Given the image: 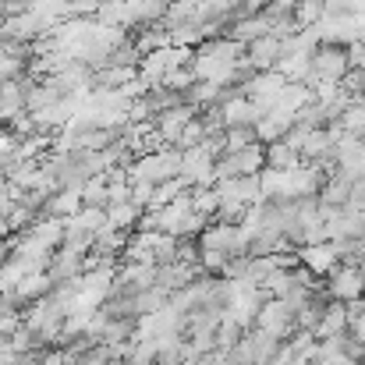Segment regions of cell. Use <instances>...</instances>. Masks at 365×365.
Wrapping results in <instances>:
<instances>
[{
    "mask_svg": "<svg viewBox=\"0 0 365 365\" xmlns=\"http://www.w3.org/2000/svg\"><path fill=\"white\" fill-rule=\"evenodd\" d=\"M124 362H128V365H160V355H156V344H153V341H135Z\"/></svg>",
    "mask_w": 365,
    "mask_h": 365,
    "instance_id": "obj_27",
    "label": "cell"
},
{
    "mask_svg": "<svg viewBox=\"0 0 365 365\" xmlns=\"http://www.w3.org/2000/svg\"><path fill=\"white\" fill-rule=\"evenodd\" d=\"M323 18H327V4L323 0H298V7H294L298 29H316Z\"/></svg>",
    "mask_w": 365,
    "mask_h": 365,
    "instance_id": "obj_25",
    "label": "cell"
},
{
    "mask_svg": "<svg viewBox=\"0 0 365 365\" xmlns=\"http://www.w3.org/2000/svg\"><path fill=\"white\" fill-rule=\"evenodd\" d=\"M273 71H280L287 82H309V75H312V53H284Z\"/></svg>",
    "mask_w": 365,
    "mask_h": 365,
    "instance_id": "obj_20",
    "label": "cell"
},
{
    "mask_svg": "<svg viewBox=\"0 0 365 365\" xmlns=\"http://www.w3.org/2000/svg\"><path fill=\"white\" fill-rule=\"evenodd\" d=\"M103 224H107V210H100V206H82L75 217L64 220V245L82 248V252H93V242H96V235H100Z\"/></svg>",
    "mask_w": 365,
    "mask_h": 365,
    "instance_id": "obj_4",
    "label": "cell"
},
{
    "mask_svg": "<svg viewBox=\"0 0 365 365\" xmlns=\"http://www.w3.org/2000/svg\"><path fill=\"white\" fill-rule=\"evenodd\" d=\"M18 149H21V135H18V131H11V128H0V163L14 160V156H18Z\"/></svg>",
    "mask_w": 365,
    "mask_h": 365,
    "instance_id": "obj_30",
    "label": "cell"
},
{
    "mask_svg": "<svg viewBox=\"0 0 365 365\" xmlns=\"http://www.w3.org/2000/svg\"><path fill=\"white\" fill-rule=\"evenodd\" d=\"M291 128H294V118H291V114L269 110V114H262V121L255 124V138H259L262 145H273V142H284Z\"/></svg>",
    "mask_w": 365,
    "mask_h": 365,
    "instance_id": "obj_16",
    "label": "cell"
},
{
    "mask_svg": "<svg viewBox=\"0 0 365 365\" xmlns=\"http://www.w3.org/2000/svg\"><path fill=\"white\" fill-rule=\"evenodd\" d=\"M351 75L348 68V46H319L312 53V75H309V89L330 82V86H344V78Z\"/></svg>",
    "mask_w": 365,
    "mask_h": 365,
    "instance_id": "obj_2",
    "label": "cell"
},
{
    "mask_svg": "<svg viewBox=\"0 0 365 365\" xmlns=\"http://www.w3.org/2000/svg\"><path fill=\"white\" fill-rule=\"evenodd\" d=\"M163 46H170V32L160 29V25L142 29V36H135V50H138L142 57H145V53H156V50H163Z\"/></svg>",
    "mask_w": 365,
    "mask_h": 365,
    "instance_id": "obj_24",
    "label": "cell"
},
{
    "mask_svg": "<svg viewBox=\"0 0 365 365\" xmlns=\"http://www.w3.org/2000/svg\"><path fill=\"white\" fill-rule=\"evenodd\" d=\"M220 365H224V362H220Z\"/></svg>",
    "mask_w": 365,
    "mask_h": 365,
    "instance_id": "obj_36",
    "label": "cell"
},
{
    "mask_svg": "<svg viewBox=\"0 0 365 365\" xmlns=\"http://www.w3.org/2000/svg\"><path fill=\"white\" fill-rule=\"evenodd\" d=\"M142 213L145 210H138L135 202H114V206H107V224L110 227H118V231H135L138 227V220H142Z\"/></svg>",
    "mask_w": 365,
    "mask_h": 365,
    "instance_id": "obj_21",
    "label": "cell"
},
{
    "mask_svg": "<svg viewBox=\"0 0 365 365\" xmlns=\"http://www.w3.org/2000/svg\"><path fill=\"white\" fill-rule=\"evenodd\" d=\"M351 14H359V18H365V0H351Z\"/></svg>",
    "mask_w": 365,
    "mask_h": 365,
    "instance_id": "obj_32",
    "label": "cell"
},
{
    "mask_svg": "<svg viewBox=\"0 0 365 365\" xmlns=\"http://www.w3.org/2000/svg\"><path fill=\"white\" fill-rule=\"evenodd\" d=\"M107 202H110V174H100V178H93V181L82 188V206H100V210H107Z\"/></svg>",
    "mask_w": 365,
    "mask_h": 365,
    "instance_id": "obj_23",
    "label": "cell"
},
{
    "mask_svg": "<svg viewBox=\"0 0 365 365\" xmlns=\"http://www.w3.org/2000/svg\"><path fill=\"white\" fill-rule=\"evenodd\" d=\"M192 4H206V0H192Z\"/></svg>",
    "mask_w": 365,
    "mask_h": 365,
    "instance_id": "obj_34",
    "label": "cell"
},
{
    "mask_svg": "<svg viewBox=\"0 0 365 365\" xmlns=\"http://www.w3.org/2000/svg\"><path fill=\"white\" fill-rule=\"evenodd\" d=\"M199 118V110L192 107V103H181V107H174V110H163V114H156V121H153V135H156V142L160 145H174L178 149V142H181V135H185V128Z\"/></svg>",
    "mask_w": 365,
    "mask_h": 365,
    "instance_id": "obj_8",
    "label": "cell"
},
{
    "mask_svg": "<svg viewBox=\"0 0 365 365\" xmlns=\"http://www.w3.org/2000/svg\"><path fill=\"white\" fill-rule=\"evenodd\" d=\"M266 170V145L262 142H252L238 153H224L217 160V181H227V178H255Z\"/></svg>",
    "mask_w": 365,
    "mask_h": 365,
    "instance_id": "obj_3",
    "label": "cell"
},
{
    "mask_svg": "<svg viewBox=\"0 0 365 365\" xmlns=\"http://www.w3.org/2000/svg\"><path fill=\"white\" fill-rule=\"evenodd\" d=\"M298 163H302V153L291 149L287 142L266 145V167H269V170H291V167H298Z\"/></svg>",
    "mask_w": 365,
    "mask_h": 365,
    "instance_id": "obj_22",
    "label": "cell"
},
{
    "mask_svg": "<svg viewBox=\"0 0 365 365\" xmlns=\"http://www.w3.org/2000/svg\"><path fill=\"white\" fill-rule=\"evenodd\" d=\"M252 142H259V138H255V128H227V131H224L227 153H238V149L252 145Z\"/></svg>",
    "mask_w": 365,
    "mask_h": 365,
    "instance_id": "obj_29",
    "label": "cell"
},
{
    "mask_svg": "<svg viewBox=\"0 0 365 365\" xmlns=\"http://www.w3.org/2000/svg\"><path fill=\"white\" fill-rule=\"evenodd\" d=\"M25 327V312H18V309H11V305H0V344L11 337V334H18Z\"/></svg>",
    "mask_w": 365,
    "mask_h": 365,
    "instance_id": "obj_28",
    "label": "cell"
},
{
    "mask_svg": "<svg viewBox=\"0 0 365 365\" xmlns=\"http://www.w3.org/2000/svg\"><path fill=\"white\" fill-rule=\"evenodd\" d=\"M202 252H224V255H248V235L242 224H206V231L195 238Z\"/></svg>",
    "mask_w": 365,
    "mask_h": 365,
    "instance_id": "obj_6",
    "label": "cell"
},
{
    "mask_svg": "<svg viewBox=\"0 0 365 365\" xmlns=\"http://www.w3.org/2000/svg\"><path fill=\"white\" fill-rule=\"evenodd\" d=\"M280 57H284V39H277V36H262L252 46H245V61L255 71H273L280 64Z\"/></svg>",
    "mask_w": 365,
    "mask_h": 365,
    "instance_id": "obj_13",
    "label": "cell"
},
{
    "mask_svg": "<svg viewBox=\"0 0 365 365\" xmlns=\"http://www.w3.org/2000/svg\"><path fill=\"white\" fill-rule=\"evenodd\" d=\"M220 118H224L227 128H255V124L262 121V110L248 96H235V100L220 103Z\"/></svg>",
    "mask_w": 365,
    "mask_h": 365,
    "instance_id": "obj_15",
    "label": "cell"
},
{
    "mask_svg": "<svg viewBox=\"0 0 365 365\" xmlns=\"http://www.w3.org/2000/svg\"><path fill=\"white\" fill-rule=\"evenodd\" d=\"M192 210L199 213V217H217L220 213V195H217V188H192Z\"/></svg>",
    "mask_w": 365,
    "mask_h": 365,
    "instance_id": "obj_26",
    "label": "cell"
},
{
    "mask_svg": "<svg viewBox=\"0 0 365 365\" xmlns=\"http://www.w3.org/2000/svg\"><path fill=\"white\" fill-rule=\"evenodd\" d=\"M327 294L334 298V302H359V298H365V273L359 269V266H337L330 277H327Z\"/></svg>",
    "mask_w": 365,
    "mask_h": 365,
    "instance_id": "obj_9",
    "label": "cell"
},
{
    "mask_svg": "<svg viewBox=\"0 0 365 365\" xmlns=\"http://www.w3.org/2000/svg\"><path fill=\"white\" fill-rule=\"evenodd\" d=\"M348 334V305L344 302H330L319 327H316V341H327V337H341Z\"/></svg>",
    "mask_w": 365,
    "mask_h": 365,
    "instance_id": "obj_18",
    "label": "cell"
},
{
    "mask_svg": "<svg viewBox=\"0 0 365 365\" xmlns=\"http://www.w3.org/2000/svg\"><path fill=\"white\" fill-rule=\"evenodd\" d=\"M36 78L32 75H25V78H18V82H4L0 86V124L14 121V118H21V114H29L25 110V93H29V86H32Z\"/></svg>",
    "mask_w": 365,
    "mask_h": 365,
    "instance_id": "obj_12",
    "label": "cell"
},
{
    "mask_svg": "<svg viewBox=\"0 0 365 365\" xmlns=\"http://www.w3.org/2000/svg\"><path fill=\"white\" fill-rule=\"evenodd\" d=\"M188 188H213L217 185V156H210L202 145L199 149H185L181 153V174H178Z\"/></svg>",
    "mask_w": 365,
    "mask_h": 365,
    "instance_id": "obj_7",
    "label": "cell"
},
{
    "mask_svg": "<svg viewBox=\"0 0 365 365\" xmlns=\"http://www.w3.org/2000/svg\"><path fill=\"white\" fill-rule=\"evenodd\" d=\"M181 174V149L163 145V149H149L145 156H138L128 170V181H145V185H167Z\"/></svg>",
    "mask_w": 365,
    "mask_h": 365,
    "instance_id": "obj_1",
    "label": "cell"
},
{
    "mask_svg": "<svg viewBox=\"0 0 365 365\" xmlns=\"http://www.w3.org/2000/svg\"><path fill=\"white\" fill-rule=\"evenodd\" d=\"M86 259H89V252H82V248H71V245H61V248L53 252V259H50L46 273H50V280H53V284L78 280V277L86 273Z\"/></svg>",
    "mask_w": 365,
    "mask_h": 365,
    "instance_id": "obj_11",
    "label": "cell"
},
{
    "mask_svg": "<svg viewBox=\"0 0 365 365\" xmlns=\"http://www.w3.org/2000/svg\"><path fill=\"white\" fill-rule=\"evenodd\" d=\"M224 36H231L235 43H242V46H252L255 39H262V36H269V18L266 14H252V18H242V21H235Z\"/></svg>",
    "mask_w": 365,
    "mask_h": 365,
    "instance_id": "obj_17",
    "label": "cell"
},
{
    "mask_svg": "<svg viewBox=\"0 0 365 365\" xmlns=\"http://www.w3.org/2000/svg\"><path fill=\"white\" fill-rule=\"evenodd\" d=\"M348 68L351 71H362L365 68V43H351L348 46Z\"/></svg>",
    "mask_w": 365,
    "mask_h": 365,
    "instance_id": "obj_31",
    "label": "cell"
},
{
    "mask_svg": "<svg viewBox=\"0 0 365 365\" xmlns=\"http://www.w3.org/2000/svg\"><path fill=\"white\" fill-rule=\"evenodd\" d=\"M11 365H32V362H25V359H18V362H11Z\"/></svg>",
    "mask_w": 365,
    "mask_h": 365,
    "instance_id": "obj_33",
    "label": "cell"
},
{
    "mask_svg": "<svg viewBox=\"0 0 365 365\" xmlns=\"http://www.w3.org/2000/svg\"><path fill=\"white\" fill-rule=\"evenodd\" d=\"M110 365H128V362H110Z\"/></svg>",
    "mask_w": 365,
    "mask_h": 365,
    "instance_id": "obj_35",
    "label": "cell"
},
{
    "mask_svg": "<svg viewBox=\"0 0 365 365\" xmlns=\"http://www.w3.org/2000/svg\"><path fill=\"white\" fill-rule=\"evenodd\" d=\"M255 327H259L262 334L277 337V341H291V337L298 334V309H294L291 302L269 298V302L259 309V316H255Z\"/></svg>",
    "mask_w": 365,
    "mask_h": 365,
    "instance_id": "obj_5",
    "label": "cell"
},
{
    "mask_svg": "<svg viewBox=\"0 0 365 365\" xmlns=\"http://www.w3.org/2000/svg\"><path fill=\"white\" fill-rule=\"evenodd\" d=\"M213 188H217V195H220V206H224V202H231V206H259V202L266 199L259 174H255V178H227V181H217Z\"/></svg>",
    "mask_w": 365,
    "mask_h": 365,
    "instance_id": "obj_10",
    "label": "cell"
},
{
    "mask_svg": "<svg viewBox=\"0 0 365 365\" xmlns=\"http://www.w3.org/2000/svg\"><path fill=\"white\" fill-rule=\"evenodd\" d=\"M82 210V195L78 192H53L50 199H46V206H43V217L46 220H68V217H75Z\"/></svg>",
    "mask_w": 365,
    "mask_h": 365,
    "instance_id": "obj_19",
    "label": "cell"
},
{
    "mask_svg": "<svg viewBox=\"0 0 365 365\" xmlns=\"http://www.w3.org/2000/svg\"><path fill=\"white\" fill-rule=\"evenodd\" d=\"M298 262L309 269V273H316V277H330L337 266H341V259H337V248L327 242V245H305V248H298Z\"/></svg>",
    "mask_w": 365,
    "mask_h": 365,
    "instance_id": "obj_14",
    "label": "cell"
}]
</instances>
